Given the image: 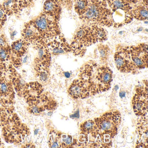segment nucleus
Listing matches in <instances>:
<instances>
[{"mask_svg":"<svg viewBox=\"0 0 148 148\" xmlns=\"http://www.w3.org/2000/svg\"><path fill=\"white\" fill-rule=\"evenodd\" d=\"M78 78L85 84L92 95L108 90L112 80V72L106 65L98 66L93 62L85 64L80 69Z\"/></svg>","mask_w":148,"mask_h":148,"instance_id":"obj_1","label":"nucleus"},{"mask_svg":"<svg viewBox=\"0 0 148 148\" xmlns=\"http://www.w3.org/2000/svg\"><path fill=\"white\" fill-rule=\"evenodd\" d=\"M13 106H0V126L2 136L7 143L18 145L30 134L28 126L22 123L14 111Z\"/></svg>","mask_w":148,"mask_h":148,"instance_id":"obj_2","label":"nucleus"},{"mask_svg":"<svg viewBox=\"0 0 148 148\" xmlns=\"http://www.w3.org/2000/svg\"><path fill=\"white\" fill-rule=\"evenodd\" d=\"M107 35L103 27L83 24L77 29L73 37L70 44L71 52L75 56L83 57L87 47L107 40Z\"/></svg>","mask_w":148,"mask_h":148,"instance_id":"obj_3","label":"nucleus"},{"mask_svg":"<svg viewBox=\"0 0 148 148\" xmlns=\"http://www.w3.org/2000/svg\"><path fill=\"white\" fill-rule=\"evenodd\" d=\"M86 12L79 19L83 24L110 27L114 24L113 14L105 0H88Z\"/></svg>","mask_w":148,"mask_h":148,"instance_id":"obj_4","label":"nucleus"},{"mask_svg":"<svg viewBox=\"0 0 148 148\" xmlns=\"http://www.w3.org/2000/svg\"><path fill=\"white\" fill-rule=\"evenodd\" d=\"M121 120V114L117 111L108 112L95 119L97 135L104 136L105 139L108 140L114 137L117 133Z\"/></svg>","mask_w":148,"mask_h":148,"instance_id":"obj_5","label":"nucleus"},{"mask_svg":"<svg viewBox=\"0 0 148 148\" xmlns=\"http://www.w3.org/2000/svg\"><path fill=\"white\" fill-rule=\"evenodd\" d=\"M15 92L9 69V64L0 63V103L4 107L13 106Z\"/></svg>","mask_w":148,"mask_h":148,"instance_id":"obj_6","label":"nucleus"},{"mask_svg":"<svg viewBox=\"0 0 148 148\" xmlns=\"http://www.w3.org/2000/svg\"><path fill=\"white\" fill-rule=\"evenodd\" d=\"M31 21L44 39L48 40L61 34L58 21L43 13Z\"/></svg>","mask_w":148,"mask_h":148,"instance_id":"obj_7","label":"nucleus"},{"mask_svg":"<svg viewBox=\"0 0 148 148\" xmlns=\"http://www.w3.org/2000/svg\"><path fill=\"white\" fill-rule=\"evenodd\" d=\"M116 67L123 73H136L138 69L132 61L126 46H117L114 56Z\"/></svg>","mask_w":148,"mask_h":148,"instance_id":"obj_8","label":"nucleus"},{"mask_svg":"<svg viewBox=\"0 0 148 148\" xmlns=\"http://www.w3.org/2000/svg\"><path fill=\"white\" fill-rule=\"evenodd\" d=\"M134 65L138 70L148 67V45L141 43L137 45L126 46Z\"/></svg>","mask_w":148,"mask_h":148,"instance_id":"obj_9","label":"nucleus"},{"mask_svg":"<svg viewBox=\"0 0 148 148\" xmlns=\"http://www.w3.org/2000/svg\"><path fill=\"white\" fill-rule=\"evenodd\" d=\"M27 103L28 111L34 115H39L45 111L52 110L56 105L52 98L46 93H41Z\"/></svg>","mask_w":148,"mask_h":148,"instance_id":"obj_10","label":"nucleus"},{"mask_svg":"<svg viewBox=\"0 0 148 148\" xmlns=\"http://www.w3.org/2000/svg\"><path fill=\"white\" fill-rule=\"evenodd\" d=\"M148 89L147 86H140L136 90L132 99L133 110L138 116H146L148 112Z\"/></svg>","mask_w":148,"mask_h":148,"instance_id":"obj_11","label":"nucleus"},{"mask_svg":"<svg viewBox=\"0 0 148 148\" xmlns=\"http://www.w3.org/2000/svg\"><path fill=\"white\" fill-rule=\"evenodd\" d=\"M30 44L23 38L20 39L12 43L11 45V56L10 62L15 68L21 66L23 58L28 51Z\"/></svg>","mask_w":148,"mask_h":148,"instance_id":"obj_12","label":"nucleus"},{"mask_svg":"<svg viewBox=\"0 0 148 148\" xmlns=\"http://www.w3.org/2000/svg\"><path fill=\"white\" fill-rule=\"evenodd\" d=\"M47 42L46 40H43L33 46L38 51L34 64L49 68L51 61V53L47 46Z\"/></svg>","mask_w":148,"mask_h":148,"instance_id":"obj_13","label":"nucleus"},{"mask_svg":"<svg viewBox=\"0 0 148 148\" xmlns=\"http://www.w3.org/2000/svg\"><path fill=\"white\" fill-rule=\"evenodd\" d=\"M47 45L51 53L53 55L64 54L71 52L70 44L61 34L47 40Z\"/></svg>","mask_w":148,"mask_h":148,"instance_id":"obj_14","label":"nucleus"},{"mask_svg":"<svg viewBox=\"0 0 148 148\" xmlns=\"http://www.w3.org/2000/svg\"><path fill=\"white\" fill-rule=\"evenodd\" d=\"M33 0H5L1 5L8 16L17 15L32 4Z\"/></svg>","mask_w":148,"mask_h":148,"instance_id":"obj_15","label":"nucleus"},{"mask_svg":"<svg viewBox=\"0 0 148 148\" xmlns=\"http://www.w3.org/2000/svg\"><path fill=\"white\" fill-rule=\"evenodd\" d=\"M22 38L33 46L44 39L32 21L25 23L21 31Z\"/></svg>","mask_w":148,"mask_h":148,"instance_id":"obj_16","label":"nucleus"},{"mask_svg":"<svg viewBox=\"0 0 148 148\" xmlns=\"http://www.w3.org/2000/svg\"><path fill=\"white\" fill-rule=\"evenodd\" d=\"M68 93L71 97L76 99L86 98L90 95L87 86L79 78L73 81L68 89Z\"/></svg>","mask_w":148,"mask_h":148,"instance_id":"obj_17","label":"nucleus"},{"mask_svg":"<svg viewBox=\"0 0 148 148\" xmlns=\"http://www.w3.org/2000/svg\"><path fill=\"white\" fill-rule=\"evenodd\" d=\"M42 13L59 22L62 13V6L56 0H46Z\"/></svg>","mask_w":148,"mask_h":148,"instance_id":"obj_18","label":"nucleus"},{"mask_svg":"<svg viewBox=\"0 0 148 148\" xmlns=\"http://www.w3.org/2000/svg\"><path fill=\"white\" fill-rule=\"evenodd\" d=\"M9 69L14 90L19 96L23 97L27 88V83H25L21 75L11 64H9Z\"/></svg>","mask_w":148,"mask_h":148,"instance_id":"obj_19","label":"nucleus"},{"mask_svg":"<svg viewBox=\"0 0 148 148\" xmlns=\"http://www.w3.org/2000/svg\"><path fill=\"white\" fill-rule=\"evenodd\" d=\"M112 14L117 10H121L124 12L128 24L133 19L131 11L132 7L129 4L124 3L122 0H105Z\"/></svg>","mask_w":148,"mask_h":148,"instance_id":"obj_20","label":"nucleus"},{"mask_svg":"<svg viewBox=\"0 0 148 148\" xmlns=\"http://www.w3.org/2000/svg\"><path fill=\"white\" fill-rule=\"evenodd\" d=\"M44 88L40 83L38 82H32L27 83V90H26L23 97L27 103L32 101L35 98L43 93Z\"/></svg>","mask_w":148,"mask_h":148,"instance_id":"obj_21","label":"nucleus"},{"mask_svg":"<svg viewBox=\"0 0 148 148\" xmlns=\"http://www.w3.org/2000/svg\"><path fill=\"white\" fill-rule=\"evenodd\" d=\"M11 56V46L5 35H0V63H7L10 61Z\"/></svg>","mask_w":148,"mask_h":148,"instance_id":"obj_22","label":"nucleus"},{"mask_svg":"<svg viewBox=\"0 0 148 148\" xmlns=\"http://www.w3.org/2000/svg\"><path fill=\"white\" fill-rule=\"evenodd\" d=\"M144 4L137 5L132 8L131 13L133 18L138 21H145L148 20V8Z\"/></svg>","mask_w":148,"mask_h":148,"instance_id":"obj_23","label":"nucleus"},{"mask_svg":"<svg viewBox=\"0 0 148 148\" xmlns=\"http://www.w3.org/2000/svg\"><path fill=\"white\" fill-rule=\"evenodd\" d=\"M96 126L94 121L92 120H88L81 124L80 130L85 134H91L93 137H96L97 135L96 132Z\"/></svg>","mask_w":148,"mask_h":148,"instance_id":"obj_24","label":"nucleus"},{"mask_svg":"<svg viewBox=\"0 0 148 148\" xmlns=\"http://www.w3.org/2000/svg\"><path fill=\"white\" fill-rule=\"evenodd\" d=\"M88 5V0H73L74 10L79 17L86 12Z\"/></svg>","mask_w":148,"mask_h":148,"instance_id":"obj_25","label":"nucleus"},{"mask_svg":"<svg viewBox=\"0 0 148 148\" xmlns=\"http://www.w3.org/2000/svg\"><path fill=\"white\" fill-rule=\"evenodd\" d=\"M97 49L101 61L103 62H105L110 54V48L109 46L107 45L100 44L98 46Z\"/></svg>","mask_w":148,"mask_h":148,"instance_id":"obj_26","label":"nucleus"},{"mask_svg":"<svg viewBox=\"0 0 148 148\" xmlns=\"http://www.w3.org/2000/svg\"><path fill=\"white\" fill-rule=\"evenodd\" d=\"M7 16L3 9L2 5L0 4V31L3 28L6 22Z\"/></svg>","mask_w":148,"mask_h":148,"instance_id":"obj_27","label":"nucleus"},{"mask_svg":"<svg viewBox=\"0 0 148 148\" xmlns=\"http://www.w3.org/2000/svg\"><path fill=\"white\" fill-rule=\"evenodd\" d=\"M72 143V137L71 136L62 135L61 136V147H68Z\"/></svg>","mask_w":148,"mask_h":148,"instance_id":"obj_28","label":"nucleus"},{"mask_svg":"<svg viewBox=\"0 0 148 148\" xmlns=\"http://www.w3.org/2000/svg\"><path fill=\"white\" fill-rule=\"evenodd\" d=\"M62 7L64 8L67 11H71L73 6V0H56Z\"/></svg>","mask_w":148,"mask_h":148,"instance_id":"obj_29","label":"nucleus"},{"mask_svg":"<svg viewBox=\"0 0 148 148\" xmlns=\"http://www.w3.org/2000/svg\"><path fill=\"white\" fill-rule=\"evenodd\" d=\"M124 3L129 5H136L140 2L141 0H122Z\"/></svg>","mask_w":148,"mask_h":148,"instance_id":"obj_30","label":"nucleus"},{"mask_svg":"<svg viewBox=\"0 0 148 148\" xmlns=\"http://www.w3.org/2000/svg\"><path fill=\"white\" fill-rule=\"evenodd\" d=\"M5 145H4V143L3 142H2L1 138H0V148H4L5 147Z\"/></svg>","mask_w":148,"mask_h":148,"instance_id":"obj_31","label":"nucleus"},{"mask_svg":"<svg viewBox=\"0 0 148 148\" xmlns=\"http://www.w3.org/2000/svg\"><path fill=\"white\" fill-rule=\"evenodd\" d=\"M65 76L66 77L69 78L70 77V73H65Z\"/></svg>","mask_w":148,"mask_h":148,"instance_id":"obj_32","label":"nucleus"},{"mask_svg":"<svg viewBox=\"0 0 148 148\" xmlns=\"http://www.w3.org/2000/svg\"><path fill=\"white\" fill-rule=\"evenodd\" d=\"M125 95V94L123 92H120V97H123Z\"/></svg>","mask_w":148,"mask_h":148,"instance_id":"obj_33","label":"nucleus"}]
</instances>
